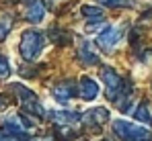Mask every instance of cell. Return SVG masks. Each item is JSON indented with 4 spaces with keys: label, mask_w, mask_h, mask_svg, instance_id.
Listing matches in <instances>:
<instances>
[{
    "label": "cell",
    "mask_w": 152,
    "mask_h": 141,
    "mask_svg": "<svg viewBox=\"0 0 152 141\" xmlns=\"http://www.w3.org/2000/svg\"><path fill=\"white\" fill-rule=\"evenodd\" d=\"M113 133L121 141H152V131L146 125H138L126 119H115L111 123Z\"/></svg>",
    "instance_id": "1"
},
{
    "label": "cell",
    "mask_w": 152,
    "mask_h": 141,
    "mask_svg": "<svg viewBox=\"0 0 152 141\" xmlns=\"http://www.w3.org/2000/svg\"><path fill=\"white\" fill-rule=\"evenodd\" d=\"M45 47V37L41 31L37 29H27L25 33L21 35V43H19V53L25 61H35L41 51Z\"/></svg>",
    "instance_id": "2"
},
{
    "label": "cell",
    "mask_w": 152,
    "mask_h": 141,
    "mask_svg": "<svg viewBox=\"0 0 152 141\" xmlns=\"http://www.w3.org/2000/svg\"><path fill=\"white\" fill-rule=\"evenodd\" d=\"M101 80H103V86H105V96L111 102H119L121 96L129 90L126 80L115 70H111V68H103L101 70Z\"/></svg>",
    "instance_id": "3"
},
{
    "label": "cell",
    "mask_w": 152,
    "mask_h": 141,
    "mask_svg": "<svg viewBox=\"0 0 152 141\" xmlns=\"http://www.w3.org/2000/svg\"><path fill=\"white\" fill-rule=\"evenodd\" d=\"M10 88H12V92L17 94L19 104L23 106V111H25V113H29L31 117H37V119H43V117H45V108H43V104L39 102L37 94L33 92V90H29V88L23 86V84H12Z\"/></svg>",
    "instance_id": "4"
},
{
    "label": "cell",
    "mask_w": 152,
    "mask_h": 141,
    "mask_svg": "<svg viewBox=\"0 0 152 141\" xmlns=\"http://www.w3.org/2000/svg\"><path fill=\"white\" fill-rule=\"evenodd\" d=\"M121 37H124L121 27L107 25V27H103L101 31L97 33V45L101 47V49H105V51H111V49H115V47L119 45Z\"/></svg>",
    "instance_id": "5"
},
{
    "label": "cell",
    "mask_w": 152,
    "mask_h": 141,
    "mask_svg": "<svg viewBox=\"0 0 152 141\" xmlns=\"http://www.w3.org/2000/svg\"><path fill=\"white\" fill-rule=\"evenodd\" d=\"M51 96H53L56 102L66 104L68 100H72L74 96H78V86H76L72 80H62V82H58L51 88Z\"/></svg>",
    "instance_id": "6"
},
{
    "label": "cell",
    "mask_w": 152,
    "mask_h": 141,
    "mask_svg": "<svg viewBox=\"0 0 152 141\" xmlns=\"http://www.w3.org/2000/svg\"><path fill=\"white\" fill-rule=\"evenodd\" d=\"M107 121H109V111L103 106H93L82 115V125L86 129H101Z\"/></svg>",
    "instance_id": "7"
},
{
    "label": "cell",
    "mask_w": 152,
    "mask_h": 141,
    "mask_svg": "<svg viewBox=\"0 0 152 141\" xmlns=\"http://www.w3.org/2000/svg\"><path fill=\"white\" fill-rule=\"evenodd\" d=\"M50 121L56 123L58 127H74L78 123H82V115L76 113V111H68V108H62V111H51Z\"/></svg>",
    "instance_id": "8"
},
{
    "label": "cell",
    "mask_w": 152,
    "mask_h": 141,
    "mask_svg": "<svg viewBox=\"0 0 152 141\" xmlns=\"http://www.w3.org/2000/svg\"><path fill=\"white\" fill-rule=\"evenodd\" d=\"M4 127L6 129H12V131H19V133H29L35 129V121H31L25 115H19V113H12L4 119Z\"/></svg>",
    "instance_id": "9"
},
{
    "label": "cell",
    "mask_w": 152,
    "mask_h": 141,
    "mask_svg": "<svg viewBox=\"0 0 152 141\" xmlns=\"http://www.w3.org/2000/svg\"><path fill=\"white\" fill-rule=\"evenodd\" d=\"M78 96H80L84 102L95 100V98L99 96V84H97L93 78L82 76V78H80V82H78Z\"/></svg>",
    "instance_id": "10"
},
{
    "label": "cell",
    "mask_w": 152,
    "mask_h": 141,
    "mask_svg": "<svg viewBox=\"0 0 152 141\" xmlns=\"http://www.w3.org/2000/svg\"><path fill=\"white\" fill-rule=\"evenodd\" d=\"M78 59H80V64H84V66H95V64H99V55H97V51H95V47L91 45V41H86V39H80L78 41Z\"/></svg>",
    "instance_id": "11"
},
{
    "label": "cell",
    "mask_w": 152,
    "mask_h": 141,
    "mask_svg": "<svg viewBox=\"0 0 152 141\" xmlns=\"http://www.w3.org/2000/svg\"><path fill=\"white\" fill-rule=\"evenodd\" d=\"M45 12L48 10H45L43 0H31L25 8V19L29 23H41L45 19Z\"/></svg>",
    "instance_id": "12"
},
{
    "label": "cell",
    "mask_w": 152,
    "mask_h": 141,
    "mask_svg": "<svg viewBox=\"0 0 152 141\" xmlns=\"http://www.w3.org/2000/svg\"><path fill=\"white\" fill-rule=\"evenodd\" d=\"M136 121H140L142 125H146V127H152V106L150 102H146V100H142L138 106H136V111L132 113Z\"/></svg>",
    "instance_id": "13"
},
{
    "label": "cell",
    "mask_w": 152,
    "mask_h": 141,
    "mask_svg": "<svg viewBox=\"0 0 152 141\" xmlns=\"http://www.w3.org/2000/svg\"><path fill=\"white\" fill-rule=\"evenodd\" d=\"M0 141H29V133H19V131L2 127L0 129Z\"/></svg>",
    "instance_id": "14"
},
{
    "label": "cell",
    "mask_w": 152,
    "mask_h": 141,
    "mask_svg": "<svg viewBox=\"0 0 152 141\" xmlns=\"http://www.w3.org/2000/svg\"><path fill=\"white\" fill-rule=\"evenodd\" d=\"M82 17L86 19H95V21H103V8L101 6H93V4H82L80 6Z\"/></svg>",
    "instance_id": "15"
},
{
    "label": "cell",
    "mask_w": 152,
    "mask_h": 141,
    "mask_svg": "<svg viewBox=\"0 0 152 141\" xmlns=\"http://www.w3.org/2000/svg\"><path fill=\"white\" fill-rule=\"evenodd\" d=\"M10 29H12V17L6 14V12H2L0 14V41L6 39V35L10 33Z\"/></svg>",
    "instance_id": "16"
},
{
    "label": "cell",
    "mask_w": 152,
    "mask_h": 141,
    "mask_svg": "<svg viewBox=\"0 0 152 141\" xmlns=\"http://www.w3.org/2000/svg\"><path fill=\"white\" fill-rule=\"evenodd\" d=\"M101 6H109V8H129L136 4V0H97Z\"/></svg>",
    "instance_id": "17"
},
{
    "label": "cell",
    "mask_w": 152,
    "mask_h": 141,
    "mask_svg": "<svg viewBox=\"0 0 152 141\" xmlns=\"http://www.w3.org/2000/svg\"><path fill=\"white\" fill-rule=\"evenodd\" d=\"M10 76V61L6 59V55L0 53V78H8Z\"/></svg>",
    "instance_id": "18"
},
{
    "label": "cell",
    "mask_w": 152,
    "mask_h": 141,
    "mask_svg": "<svg viewBox=\"0 0 152 141\" xmlns=\"http://www.w3.org/2000/svg\"><path fill=\"white\" fill-rule=\"evenodd\" d=\"M4 106H6V98H4V96H0V111H2Z\"/></svg>",
    "instance_id": "19"
},
{
    "label": "cell",
    "mask_w": 152,
    "mask_h": 141,
    "mask_svg": "<svg viewBox=\"0 0 152 141\" xmlns=\"http://www.w3.org/2000/svg\"><path fill=\"white\" fill-rule=\"evenodd\" d=\"M37 141H56V139H51V137H41V139H37Z\"/></svg>",
    "instance_id": "20"
},
{
    "label": "cell",
    "mask_w": 152,
    "mask_h": 141,
    "mask_svg": "<svg viewBox=\"0 0 152 141\" xmlns=\"http://www.w3.org/2000/svg\"><path fill=\"white\" fill-rule=\"evenodd\" d=\"M101 141H109V139H101Z\"/></svg>",
    "instance_id": "21"
}]
</instances>
